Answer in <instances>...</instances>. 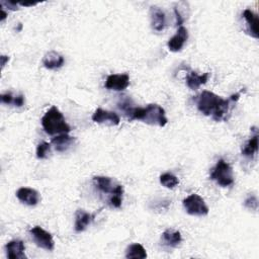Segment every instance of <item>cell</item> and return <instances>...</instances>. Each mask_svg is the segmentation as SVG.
I'll list each match as a JSON object with an SVG mask.
<instances>
[{"label":"cell","instance_id":"25","mask_svg":"<svg viewBox=\"0 0 259 259\" xmlns=\"http://www.w3.org/2000/svg\"><path fill=\"white\" fill-rule=\"evenodd\" d=\"M15 97L16 96H13L10 92H7V93H4L1 95V101L5 104H13L14 105Z\"/></svg>","mask_w":259,"mask_h":259},{"label":"cell","instance_id":"29","mask_svg":"<svg viewBox=\"0 0 259 259\" xmlns=\"http://www.w3.org/2000/svg\"><path fill=\"white\" fill-rule=\"evenodd\" d=\"M6 16H7V13L4 11V8L1 6V18H0V20H1V21H4L5 18H6Z\"/></svg>","mask_w":259,"mask_h":259},{"label":"cell","instance_id":"4","mask_svg":"<svg viewBox=\"0 0 259 259\" xmlns=\"http://www.w3.org/2000/svg\"><path fill=\"white\" fill-rule=\"evenodd\" d=\"M209 178L217 182L222 187L231 186L234 184L235 179L233 175V169L231 165L224 159H220L215 166L211 169Z\"/></svg>","mask_w":259,"mask_h":259},{"label":"cell","instance_id":"11","mask_svg":"<svg viewBox=\"0 0 259 259\" xmlns=\"http://www.w3.org/2000/svg\"><path fill=\"white\" fill-rule=\"evenodd\" d=\"M188 38V31L184 26H179L176 33L168 40L167 47L171 52H179L182 50L184 44Z\"/></svg>","mask_w":259,"mask_h":259},{"label":"cell","instance_id":"5","mask_svg":"<svg viewBox=\"0 0 259 259\" xmlns=\"http://www.w3.org/2000/svg\"><path fill=\"white\" fill-rule=\"evenodd\" d=\"M183 207L186 212L190 215L203 217L206 215L209 211L208 206L205 204L203 198L198 194H190L185 197L182 201Z\"/></svg>","mask_w":259,"mask_h":259},{"label":"cell","instance_id":"28","mask_svg":"<svg viewBox=\"0 0 259 259\" xmlns=\"http://www.w3.org/2000/svg\"><path fill=\"white\" fill-rule=\"evenodd\" d=\"M9 61V57H7V56H1V67H2V69L4 68V66H5V64H6V62H8Z\"/></svg>","mask_w":259,"mask_h":259},{"label":"cell","instance_id":"22","mask_svg":"<svg viewBox=\"0 0 259 259\" xmlns=\"http://www.w3.org/2000/svg\"><path fill=\"white\" fill-rule=\"evenodd\" d=\"M159 180H160V183H161L164 187L169 188V189L174 188V187L177 186L178 183H179L178 178H177L174 174L169 173V172H166V173L161 174Z\"/></svg>","mask_w":259,"mask_h":259},{"label":"cell","instance_id":"8","mask_svg":"<svg viewBox=\"0 0 259 259\" xmlns=\"http://www.w3.org/2000/svg\"><path fill=\"white\" fill-rule=\"evenodd\" d=\"M92 120L96 123L107 125H117L120 122V118L116 112L105 110L100 107L97 108L92 114Z\"/></svg>","mask_w":259,"mask_h":259},{"label":"cell","instance_id":"27","mask_svg":"<svg viewBox=\"0 0 259 259\" xmlns=\"http://www.w3.org/2000/svg\"><path fill=\"white\" fill-rule=\"evenodd\" d=\"M174 12H175V15H176V24H177L178 26H182V23H183V18H182V16L180 15L179 11H178L176 8L174 9Z\"/></svg>","mask_w":259,"mask_h":259},{"label":"cell","instance_id":"14","mask_svg":"<svg viewBox=\"0 0 259 259\" xmlns=\"http://www.w3.org/2000/svg\"><path fill=\"white\" fill-rule=\"evenodd\" d=\"M243 18L246 21L247 25V32L252 37L258 39L259 33H258V16L256 13H254L251 9H245L242 14Z\"/></svg>","mask_w":259,"mask_h":259},{"label":"cell","instance_id":"7","mask_svg":"<svg viewBox=\"0 0 259 259\" xmlns=\"http://www.w3.org/2000/svg\"><path fill=\"white\" fill-rule=\"evenodd\" d=\"M94 186L101 192L113 195L115 193H123L122 185L114 182L110 177L107 176H94L92 178Z\"/></svg>","mask_w":259,"mask_h":259},{"label":"cell","instance_id":"24","mask_svg":"<svg viewBox=\"0 0 259 259\" xmlns=\"http://www.w3.org/2000/svg\"><path fill=\"white\" fill-rule=\"evenodd\" d=\"M244 206L251 210H257L258 208V199L254 194L248 195V197L244 200Z\"/></svg>","mask_w":259,"mask_h":259},{"label":"cell","instance_id":"10","mask_svg":"<svg viewBox=\"0 0 259 259\" xmlns=\"http://www.w3.org/2000/svg\"><path fill=\"white\" fill-rule=\"evenodd\" d=\"M5 251H6V256L9 259H26L25 256V246L23 241L14 239L9 241L5 245Z\"/></svg>","mask_w":259,"mask_h":259},{"label":"cell","instance_id":"26","mask_svg":"<svg viewBox=\"0 0 259 259\" xmlns=\"http://www.w3.org/2000/svg\"><path fill=\"white\" fill-rule=\"evenodd\" d=\"M1 5H6V7L9 9V10H17L18 8H17V5H18V3L17 2H14V1H6V2H1L0 3Z\"/></svg>","mask_w":259,"mask_h":259},{"label":"cell","instance_id":"2","mask_svg":"<svg viewBox=\"0 0 259 259\" xmlns=\"http://www.w3.org/2000/svg\"><path fill=\"white\" fill-rule=\"evenodd\" d=\"M127 117L130 120H142L147 124L161 127L165 126L168 122L164 108L158 104H148L146 107H134Z\"/></svg>","mask_w":259,"mask_h":259},{"label":"cell","instance_id":"20","mask_svg":"<svg viewBox=\"0 0 259 259\" xmlns=\"http://www.w3.org/2000/svg\"><path fill=\"white\" fill-rule=\"evenodd\" d=\"M125 258L127 259H145L147 258L146 249L139 243H134L127 246L125 250Z\"/></svg>","mask_w":259,"mask_h":259},{"label":"cell","instance_id":"16","mask_svg":"<svg viewBox=\"0 0 259 259\" xmlns=\"http://www.w3.org/2000/svg\"><path fill=\"white\" fill-rule=\"evenodd\" d=\"M64 63H65L64 57L56 51L48 52L42 59V64L45 68L49 70L59 69L64 65Z\"/></svg>","mask_w":259,"mask_h":259},{"label":"cell","instance_id":"17","mask_svg":"<svg viewBox=\"0 0 259 259\" xmlns=\"http://www.w3.org/2000/svg\"><path fill=\"white\" fill-rule=\"evenodd\" d=\"M181 241H182V237L179 231H176L173 229H167L162 233L161 242L166 247L175 248L181 243Z\"/></svg>","mask_w":259,"mask_h":259},{"label":"cell","instance_id":"12","mask_svg":"<svg viewBox=\"0 0 259 259\" xmlns=\"http://www.w3.org/2000/svg\"><path fill=\"white\" fill-rule=\"evenodd\" d=\"M16 197L22 203L29 206L36 205L40 199L39 193L35 189L29 188V187H20L16 191Z\"/></svg>","mask_w":259,"mask_h":259},{"label":"cell","instance_id":"19","mask_svg":"<svg viewBox=\"0 0 259 259\" xmlns=\"http://www.w3.org/2000/svg\"><path fill=\"white\" fill-rule=\"evenodd\" d=\"M208 79V73H204L203 75H198L196 72H190L186 77V85L191 90L198 89L202 84H205Z\"/></svg>","mask_w":259,"mask_h":259},{"label":"cell","instance_id":"23","mask_svg":"<svg viewBox=\"0 0 259 259\" xmlns=\"http://www.w3.org/2000/svg\"><path fill=\"white\" fill-rule=\"evenodd\" d=\"M50 153H51V145L48 142H41L37 145V147H36V157L38 159L48 158Z\"/></svg>","mask_w":259,"mask_h":259},{"label":"cell","instance_id":"13","mask_svg":"<svg viewBox=\"0 0 259 259\" xmlns=\"http://www.w3.org/2000/svg\"><path fill=\"white\" fill-rule=\"evenodd\" d=\"M150 19H151V26L153 30L157 32L164 30L166 26V15L161 8L157 6H151Z\"/></svg>","mask_w":259,"mask_h":259},{"label":"cell","instance_id":"18","mask_svg":"<svg viewBox=\"0 0 259 259\" xmlns=\"http://www.w3.org/2000/svg\"><path fill=\"white\" fill-rule=\"evenodd\" d=\"M75 142V138L69 136L68 134H61L57 137L53 138L51 143L53 144L54 148L58 152H66Z\"/></svg>","mask_w":259,"mask_h":259},{"label":"cell","instance_id":"15","mask_svg":"<svg viewBox=\"0 0 259 259\" xmlns=\"http://www.w3.org/2000/svg\"><path fill=\"white\" fill-rule=\"evenodd\" d=\"M94 214L85 211L84 209H77L75 213L74 229L77 233H81L87 229V227L93 222Z\"/></svg>","mask_w":259,"mask_h":259},{"label":"cell","instance_id":"3","mask_svg":"<svg viewBox=\"0 0 259 259\" xmlns=\"http://www.w3.org/2000/svg\"><path fill=\"white\" fill-rule=\"evenodd\" d=\"M41 125L44 131L52 136L69 134L71 131L63 113L56 106H52L41 117Z\"/></svg>","mask_w":259,"mask_h":259},{"label":"cell","instance_id":"6","mask_svg":"<svg viewBox=\"0 0 259 259\" xmlns=\"http://www.w3.org/2000/svg\"><path fill=\"white\" fill-rule=\"evenodd\" d=\"M30 236L35 245L47 251H53L55 248V242L51 233L47 232L39 226H34L29 230Z\"/></svg>","mask_w":259,"mask_h":259},{"label":"cell","instance_id":"9","mask_svg":"<svg viewBox=\"0 0 259 259\" xmlns=\"http://www.w3.org/2000/svg\"><path fill=\"white\" fill-rule=\"evenodd\" d=\"M130 85V76L127 74H111L105 81V88L114 91H123Z\"/></svg>","mask_w":259,"mask_h":259},{"label":"cell","instance_id":"1","mask_svg":"<svg viewBox=\"0 0 259 259\" xmlns=\"http://www.w3.org/2000/svg\"><path fill=\"white\" fill-rule=\"evenodd\" d=\"M240 94H234L228 99H224L221 96L214 94L210 91H202L198 96H196V106L197 109L206 116H211L214 120L221 121L226 119V115L229 111L230 103L232 101H237Z\"/></svg>","mask_w":259,"mask_h":259},{"label":"cell","instance_id":"21","mask_svg":"<svg viewBox=\"0 0 259 259\" xmlns=\"http://www.w3.org/2000/svg\"><path fill=\"white\" fill-rule=\"evenodd\" d=\"M258 151V134L256 133L251 139L246 143L242 149V155L248 158H252Z\"/></svg>","mask_w":259,"mask_h":259}]
</instances>
